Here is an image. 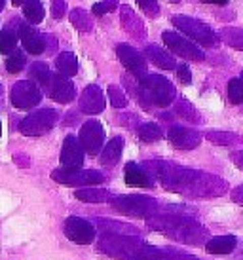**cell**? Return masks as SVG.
<instances>
[{
    "instance_id": "4dcf8cb0",
    "label": "cell",
    "mask_w": 243,
    "mask_h": 260,
    "mask_svg": "<svg viewBox=\"0 0 243 260\" xmlns=\"http://www.w3.org/2000/svg\"><path fill=\"white\" fill-rule=\"evenodd\" d=\"M221 38L228 44L230 48L243 51V29H236V27H226L221 30Z\"/></svg>"
},
{
    "instance_id": "f907efd6",
    "label": "cell",
    "mask_w": 243,
    "mask_h": 260,
    "mask_svg": "<svg viewBox=\"0 0 243 260\" xmlns=\"http://www.w3.org/2000/svg\"><path fill=\"white\" fill-rule=\"evenodd\" d=\"M241 78H243V73H241Z\"/></svg>"
},
{
    "instance_id": "d6a6232c",
    "label": "cell",
    "mask_w": 243,
    "mask_h": 260,
    "mask_svg": "<svg viewBox=\"0 0 243 260\" xmlns=\"http://www.w3.org/2000/svg\"><path fill=\"white\" fill-rule=\"evenodd\" d=\"M175 112H177L180 118L188 120V122H200V114L196 112V109H194L186 99H179V101H177V105H175Z\"/></svg>"
},
{
    "instance_id": "f6af8a7d",
    "label": "cell",
    "mask_w": 243,
    "mask_h": 260,
    "mask_svg": "<svg viewBox=\"0 0 243 260\" xmlns=\"http://www.w3.org/2000/svg\"><path fill=\"white\" fill-rule=\"evenodd\" d=\"M201 2H207V4H226L228 0H201Z\"/></svg>"
},
{
    "instance_id": "f546056e",
    "label": "cell",
    "mask_w": 243,
    "mask_h": 260,
    "mask_svg": "<svg viewBox=\"0 0 243 260\" xmlns=\"http://www.w3.org/2000/svg\"><path fill=\"white\" fill-rule=\"evenodd\" d=\"M137 133H139V139L144 141V143H154V141L162 139V135H164V133H162V127L154 122L141 123L139 129H137Z\"/></svg>"
},
{
    "instance_id": "4316f807",
    "label": "cell",
    "mask_w": 243,
    "mask_h": 260,
    "mask_svg": "<svg viewBox=\"0 0 243 260\" xmlns=\"http://www.w3.org/2000/svg\"><path fill=\"white\" fill-rule=\"evenodd\" d=\"M23 14L27 17V21L33 23V25H38V23L44 19V6L40 0H25L23 2Z\"/></svg>"
},
{
    "instance_id": "8992f818",
    "label": "cell",
    "mask_w": 243,
    "mask_h": 260,
    "mask_svg": "<svg viewBox=\"0 0 243 260\" xmlns=\"http://www.w3.org/2000/svg\"><path fill=\"white\" fill-rule=\"evenodd\" d=\"M171 23L180 32H185L188 38H192L194 42L201 44L205 48L215 46L217 40H219V37L215 35V30L209 25L201 23L200 19H194V17H188V15H173Z\"/></svg>"
},
{
    "instance_id": "ac0fdd59",
    "label": "cell",
    "mask_w": 243,
    "mask_h": 260,
    "mask_svg": "<svg viewBox=\"0 0 243 260\" xmlns=\"http://www.w3.org/2000/svg\"><path fill=\"white\" fill-rule=\"evenodd\" d=\"M19 38L23 42V48L29 51L31 55H40L46 51V37L27 23L19 25Z\"/></svg>"
},
{
    "instance_id": "cb8c5ba5",
    "label": "cell",
    "mask_w": 243,
    "mask_h": 260,
    "mask_svg": "<svg viewBox=\"0 0 243 260\" xmlns=\"http://www.w3.org/2000/svg\"><path fill=\"white\" fill-rule=\"evenodd\" d=\"M122 150H124V139L114 137L112 141H108V145L101 150V164L107 167L116 166L122 158Z\"/></svg>"
},
{
    "instance_id": "7dc6e473",
    "label": "cell",
    "mask_w": 243,
    "mask_h": 260,
    "mask_svg": "<svg viewBox=\"0 0 243 260\" xmlns=\"http://www.w3.org/2000/svg\"><path fill=\"white\" fill-rule=\"evenodd\" d=\"M4 4H6V0H0V12L4 10Z\"/></svg>"
},
{
    "instance_id": "8d00e7d4",
    "label": "cell",
    "mask_w": 243,
    "mask_h": 260,
    "mask_svg": "<svg viewBox=\"0 0 243 260\" xmlns=\"http://www.w3.org/2000/svg\"><path fill=\"white\" fill-rule=\"evenodd\" d=\"M108 97H110V103L114 109H124L128 105V99L118 86H108Z\"/></svg>"
},
{
    "instance_id": "d4e9b609",
    "label": "cell",
    "mask_w": 243,
    "mask_h": 260,
    "mask_svg": "<svg viewBox=\"0 0 243 260\" xmlns=\"http://www.w3.org/2000/svg\"><path fill=\"white\" fill-rule=\"evenodd\" d=\"M55 67H57L59 74L71 78V76H74V74L78 73V59H76V55L71 53V51H63V53H59L57 59H55Z\"/></svg>"
},
{
    "instance_id": "ab89813d",
    "label": "cell",
    "mask_w": 243,
    "mask_h": 260,
    "mask_svg": "<svg viewBox=\"0 0 243 260\" xmlns=\"http://www.w3.org/2000/svg\"><path fill=\"white\" fill-rule=\"evenodd\" d=\"M67 12V4H65V0H51V15L55 17V19H61Z\"/></svg>"
},
{
    "instance_id": "44dd1931",
    "label": "cell",
    "mask_w": 243,
    "mask_h": 260,
    "mask_svg": "<svg viewBox=\"0 0 243 260\" xmlns=\"http://www.w3.org/2000/svg\"><path fill=\"white\" fill-rule=\"evenodd\" d=\"M144 55L150 59L152 63L160 69H164V71H173L175 69V59L173 55H169L165 50H162L158 44H148L146 48H144Z\"/></svg>"
},
{
    "instance_id": "d6986e66",
    "label": "cell",
    "mask_w": 243,
    "mask_h": 260,
    "mask_svg": "<svg viewBox=\"0 0 243 260\" xmlns=\"http://www.w3.org/2000/svg\"><path fill=\"white\" fill-rule=\"evenodd\" d=\"M120 19L122 25H124V30L128 32L129 37H133L135 40H144L146 38V27L129 6L120 8Z\"/></svg>"
},
{
    "instance_id": "4fadbf2b",
    "label": "cell",
    "mask_w": 243,
    "mask_h": 260,
    "mask_svg": "<svg viewBox=\"0 0 243 260\" xmlns=\"http://www.w3.org/2000/svg\"><path fill=\"white\" fill-rule=\"evenodd\" d=\"M65 236L74 241V243H78V245H89L93 243V239H95V228H93L92 222H87L84 218L80 217H69L65 220Z\"/></svg>"
},
{
    "instance_id": "1f68e13d",
    "label": "cell",
    "mask_w": 243,
    "mask_h": 260,
    "mask_svg": "<svg viewBox=\"0 0 243 260\" xmlns=\"http://www.w3.org/2000/svg\"><path fill=\"white\" fill-rule=\"evenodd\" d=\"M207 141H211L213 145H221V146H230V145H236L239 137L236 133H230V131H209L205 135Z\"/></svg>"
},
{
    "instance_id": "8fae6325",
    "label": "cell",
    "mask_w": 243,
    "mask_h": 260,
    "mask_svg": "<svg viewBox=\"0 0 243 260\" xmlns=\"http://www.w3.org/2000/svg\"><path fill=\"white\" fill-rule=\"evenodd\" d=\"M116 55H118L122 65L126 67L137 80L144 78V76L148 74L146 73V71H148L146 59H144L143 53H139L133 46H129V44H118V46H116Z\"/></svg>"
},
{
    "instance_id": "6da1fadb",
    "label": "cell",
    "mask_w": 243,
    "mask_h": 260,
    "mask_svg": "<svg viewBox=\"0 0 243 260\" xmlns=\"http://www.w3.org/2000/svg\"><path fill=\"white\" fill-rule=\"evenodd\" d=\"M144 169L156 177L160 184L175 194L190 198H219L226 194L228 182L205 171L171 164V161H146Z\"/></svg>"
},
{
    "instance_id": "603a6c76",
    "label": "cell",
    "mask_w": 243,
    "mask_h": 260,
    "mask_svg": "<svg viewBox=\"0 0 243 260\" xmlns=\"http://www.w3.org/2000/svg\"><path fill=\"white\" fill-rule=\"evenodd\" d=\"M237 245L236 236H217L205 243V251L211 254H228Z\"/></svg>"
},
{
    "instance_id": "7402d4cb",
    "label": "cell",
    "mask_w": 243,
    "mask_h": 260,
    "mask_svg": "<svg viewBox=\"0 0 243 260\" xmlns=\"http://www.w3.org/2000/svg\"><path fill=\"white\" fill-rule=\"evenodd\" d=\"M74 196H76V200L86 202V203H107V202H112V200H114V194L108 192L107 188H95V186L76 190Z\"/></svg>"
},
{
    "instance_id": "c3c4849f",
    "label": "cell",
    "mask_w": 243,
    "mask_h": 260,
    "mask_svg": "<svg viewBox=\"0 0 243 260\" xmlns=\"http://www.w3.org/2000/svg\"><path fill=\"white\" fill-rule=\"evenodd\" d=\"M169 2H180V0H169Z\"/></svg>"
},
{
    "instance_id": "30bf717a",
    "label": "cell",
    "mask_w": 243,
    "mask_h": 260,
    "mask_svg": "<svg viewBox=\"0 0 243 260\" xmlns=\"http://www.w3.org/2000/svg\"><path fill=\"white\" fill-rule=\"evenodd\" d=\"M164 44L169 48V50L175 53V55H179L183 59H190V61H203V51L192 42V40H188V38L180 37L177 32H173V30H164Z\"/></svg>"
},
{
    "instance_id": "b9f144b4",
    "label": "cell",
    "mask_w": 243,
    "mask_h": 260,
    "mask_svg": "<svg viewBox=\"0 0 243 260\" xmlns=\"http://www.w3.org/2000/svg\"><path fill=\"white\" fill-rule=\"evenodd\" d=\"M232 200L237 203V205H241L243 207V184L241 186H236L232 190Z\"/></svg>"
},
{
    "instance_id": "9a60e30c",
    "label": "cell",
    "mask_w": 243,
    "mask_h": 260,
    "mask_svg": "<svg viewBox=\"0 0 243 260\" xmlns=\"http://www.w3.org/2000/svg\"><path fill=\"white\" fill-rule=\"evenodd\" d=\"M84 148L80 145V141L74 135H69L65 137L63 141V148H61V166L65 169H82L84 166Z\"/></svg>"
},
{
    "instance_id": "7bdbcfd3",
    "label": "cell",
    "mask_w": 243,
    "mask_h": 260,
    "mask_svg": "<svg viewBox=\"0 0 243 260\" xmlns=\"http://www.w3.org/2000/svg\"><path fill=\"white\" fill-rule=\"evenodd\" d=\"M164 260H200V258L190 256V254H183V253H171L169 256H165Z\"/></svg>"
},
{
    "instance_id": "9c48e42d",
    "label": "cell",
    "mask_w": 243,
    "mask_h": 260,
    "mask_svg": "<svg viewBox=\"0 0 243 260\" xmlns=\"http://www.w3.org/2000/svg\"><path fill=\"white\" fill-rule=\"evenodd\" d=\"M10 99H12V105L15 109H35L36 105L42 101V91H40L38 84L33 80H19L12 87Z\"/></svg>"
},
{
    "instance_id": "60d3db41",
    "label": "cell",
    "mask_w": 243,
    "mask_h": 260,
    "mask_svg": "<svg viewBox=\"0 0 243 260\" xmlns=\"http://www.w3.org/2000/svg\"><path fill=\"white\" fill-rule=\"evenodd\" d=\"M177 76L183 84H190L192 82V73L186 65H177Z\"/></svg>"
},
{
    "instance_id": "5bb4252c",
    "label": "cell",
    "mask_w": 243,
    "mask_h": 260,
    "mask_svg": "<svg viewBox=\"0 0 243 260\" xmlns=\"http://www.w3.org/2000/svg\"><path fill=\"white\" fill-rule=\"evenodd\" d=\"M46 91L50 95V99L61 103V105L71 103L72 99H74V95H76L74 84H72L67 76H63V74H59V73L51 74L50 82H48V86H46Z\"/></svg>"
},
{
    "instance_id": "f35d334b",
    "label": "cell",
    "mask_w": 243,
    "mask_h": 260,
    "mask_svg": "<svg viewBox=\"0 0 243 260\" xmlns=\"http://www.w3.org/2000/svg\"><path fill=\"white\" fill-rule=\"evenodd\" d=\"M118 6V0H103V2H97V4H93V14L95 15H105L108 12H114V8Z\"/></svg>"
},
{
    "instance_id": "2e32d148",
    "label": "cell",
    "mask_w": 243,
    "mask_h": 260,
    "mask_svg": "<svg viewBox=\"0 0 243 260\" xmlns=\"http://www.w3.org/2000/svg\"><path fill=\"white\" fill-rule=\"evenodd\" d=\"M167 139L175 148L179 150H192L201 143V133L190 127H183V125H173L167 131Z\"/></svg>"
},
{
    "instance_id": "bcb514c9",
    "label": "cell",
    "mask_w": 243,
    "mask_h": 260,
    "mask_svg": "<svg viewBox=\"0 0 243 260\" xmlns=\"http://www.w3.org/2000/svg\"><path fill=\"white\" fill-rule=\"evenodd\" d=\"M23 2H25V0H12V4H14V6H21Z\"/></svg>"
},
{
    "instance_id": "52a82bcc",
    "label": "cell",
    "mask_w": 243,
    "mask_h": 260,
    "mask_svg": "<svg viewBox=\"0 0 243 260\" xmlns=\"http://www.w3.org/2000/svg\"><path fill=\"white\" fill-rule=\"evenodd\" d=\"M51 179L67 186H95L105 182L103 173L95 169H53Z\"/></svg>"
},
{
    "instance_id": "5b68a950",
    "label": "cell",
    "mask_w": 243,
    "mask_h": 260,
    "mask_svg": "<svg viewBox=\"0 0 243 260\" xmlns=\"http://www.w3.org/2000/svg\"><path fill=\"white\" fill-rule=\"evenodd\" d=\"M112 207L118 213L126 215V217L133 218H150L158 217L162 213V205L158 200L150 198V196H141V194H129V196H114L112 200Z\"/></svg>"
},
{
    "instance_id": "7a4b0ae2",
    "label": "cell",
    "mask_w": 243,
    "mask_h": 260,
    "mask_svg": "<svg viewBox=\"0 0 243 260\" xmlns=\"http://www.w3.org/2000/svg\"><path fill=\"white\" fill-rule=\"evenodd\" d=\"M148 226L152 230L160 232L179 243H186V245H203L209 241L207 228L201 226L190 215L179 213V209L175 207H167L165 213H160L158 217L150 218Z\"/></svg>"
},
{
    "instance_id": "f1b7e54d",
    "label": "cell",
    "mask_w": 243,
    "mask_h": 260,
    "mask_svg": "<svg viewBox=\"0 0 243 260\" xmlns=\"http://www.w3.org/2000/svg\"><path fill=\"white\" fill-rule=\"evenodd\" d=\"M29 74H31V80H33V82H36L38 86H42V87L48 86V82H50V78H51L50 67L46 65V63H38V61H36V63H33Z\"/></svg>"
},
{
    "instance_id": "3957f363",
    "label": "cell",
    "mask_w": 243,
    "mask_h": 260,
    "mask_svg": "<svg viewBox=\"0 0 243 260\" xmlns=\"http://www.w3.org/2000/svg\"><path fill=\"white\" fill-rule=\"evenodd\" d=\"M97 247L101 253L116 260H164L165 256L175 253L171 249L148 245L135 236H122V234H101Z\"/></svg>"
},
{
    "instance_id": "ba28073f",
    "label": "cell",
    "mask_w": 243,
    "mask_h": 260,
    "mask_svg": "<svg viewBox=\"0 0 243 260\" xmlns=\"http://www.w3.org/2000/svg\"><path fill=\"white\" fill-rule=\"evenodd\" d=\"M59 114L57 110L53 109H42L36 110L33 114H29L27 118H23L21 123H19V131L27 137H38V135H44L50 129H53V125L57 123Z\"/></svg>"
},
{
    "instance_id": "836d02e7",
    "label": "cell",
    "mask_w": 243,
    "mask_h": 260,
    "mask_svg": "<svg viewBox=\"0 0 243 260\" xmlns=\"http://www.w3.org/2000/svg\"><path fill=\"white\" fill-rule=\"evenodd\" d=\"M15 44H17V37L12 29H4L0 32V53H14Z\"/></svg>"
},
{
    "instance_id": "e0dca14e",
    "label": "cell",
    "mask_w": 243,
    "mask_h": 260,
    "mask_svg": "<svg viewBox=\"0 0 243 260\" xmlns=\"http://www.w3.org/2000/svg\"><path fill=\"white\" fill-rule=\"evenodd\" d=\"M105 95L101 91L99 86H87L82 95H80V110L84 112V114H99L105 110Z\"/></svg>"
},
{
    "instance_id": "e575fe53",
    "label": "cell",
    "mask_w": 243,
    "mask_h": 260,
    "mask_svg": "<svg viewBox=\"0 0 243 260\" xmlns=\"http://www.w3.org/2000/svg\"><path fill=\"white\" fill-rule=\"evenodd\" d=\"M25 63H27V61H25V53H23V51H14V53L6 59V71L10 74L21 73Z\"/></svg>"
},
{
    "instance_id": "681fc988",
    "label": "cell",
    "mask_w": 243,
    "mask_h": 260,
    "mask_svg": "<svg viewBox=\"0 0 243 260\" xmlns=\"http://www.w3.org/2000/svg\"><path fill=\"white\" fill-rule=\"evenodd\" d=\"M0 135H2V125H0Z\"/></svg>"
},
{
    "instance_id": "7c38bea8",
    "label": "cell",
    "mask_w": 243,
    "mask_h": 260,
    "mask_svg": "<svg viewBox=\"0 0 243 260\" xmlns=\"http://www.w3.org/2000/svg\"><path fill=\"white\" fill-rule=\"evenodd\" d=\"M80 145L89 156H97L105 143V129L97 120H87L80 129Z\"/></svg>"
},
{
    "instance_id": "83f0119b",
    "label": "cell",
    "mask_w": 243,
    "mask_h": 260,
    "mask_svg": "<svg viewBox=\"0 0 243 260\" xmlns=\"http://www.w3.org/2000/svg\"><path fill=\"white\" fill-rule=\"evenodd\" d=\"M69 19H71V23L80 30V32H89V30L93 29L92 17H89L82 8H74L71 14H69Z\"/></svg>"
},
{
    "instance_id": "d590c367",
    "label": "cell",
    "mask_w": 243,
    "mask_h": 260,
    "mask_svg": "<svg viewBox=\"0 0 243 260\" xmlns=\"http://www.w3.org/2000/svg\"><path fill=\"white\" fill-rule=\"evenodd\" d=\"M228 97L234 105L243 103V78H232L228 82Z\"/></svg>"
},
{
    "instance_id": "ffe728a7",
    "label": "cell",
    "mask_w": 243,
    "mask_h": 260,
    "mask_svg": "<svg viewBox=\"0 0 243 260\" xmlns=\"http://www.w3.org/2000/svg\"><path fill=\"white\" fill-rule=\"evenodd\" d=\"M124 181L129 186H144V188H150L154 182L150 179V173L144 169L143 166H139L135 161H129L124 167Z\"/></svg>"
},
{
    "instance_id": "ee69618b",
    "label": "cell",
    "mask_w": 243,
    "mask_h": 260,
    "mask_svg": "<svg viewBox=\"0 0 243 260\" xmlns=\"http://www.w3.org/2000/svg\"><path fill=\"white\" fill-rule=\"evenodd\" d=\"M232 161L236 164V167H239L243 171V150H237L232 154Z\"/></svg>"
},
{
    "instance_id": "484cf974",
    "label": "cell",
    "mask_w": 243,
    "mask_h": 260,
    "mask_svg": "<svg viewBox=\"0 0 243 260\" xmlns=\"http://www.w3.org/2000/svg\"><path fill=\"white\" fill-rule=\"evenodd\" d=\"M97 226H99V230L103 232V234H122V236H135V234H139V228L131 226V224H124V222L99 220Z\"/></svg>"
},
{
    "instance_id": "74e56055",
    "label": "cell",
    "mask_w": 243,
    "mask_h": 260,
    "mask_svg": "<svg viewBox=\"0 0 243 260\" xmlns=\"http://www.w3.org/2000/svg\"><path fill=\"white\" fill-rule=\"evenodd\" d=\"M137 4L152 19H156L158 15H160V4H158V0H137Z\"/></svg>"
},
{
    "instance_id": "277c9868",
    "label": "cell",
    "mask_w": 243,
    "mask_h": 260,
    "mask_svg": "<svg viewBox=\"0 0 243 260\" xmlns=\"http://www.w3.org/2000/svg\"><path fill=\"white\" fill-rule=\"evenodd\" d=\"M175 86L160 74H146L139 80V99L143 107L165 109L175 101Z\"/></svg>"
}]
</instances>
